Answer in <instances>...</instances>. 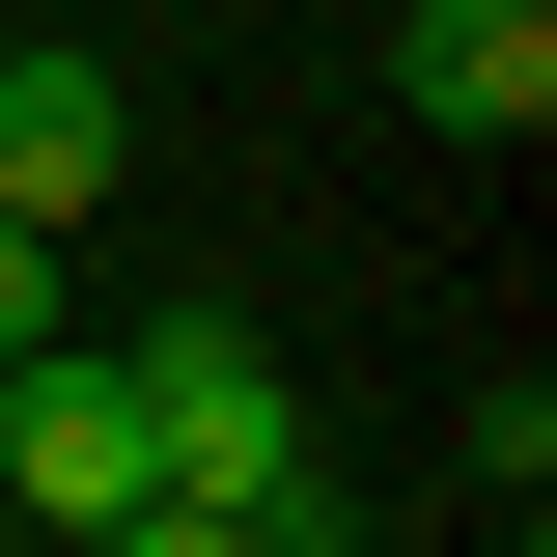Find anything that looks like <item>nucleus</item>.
<instances>
[{
  "label": "nucleus",
  "instance_id": "1",
  "mask_svg": "<svg viewBox=\"0 0 557 557\" xmlns=\"http://www.w3.org/2000/svg\"><path fill=\"white\" fill-rule=\"evenodd\" d=\"M112 362H139V474H168V502H223V530H251V502L307 474V391H278L251 307H139Z\"/></svg>",
  "mask_w": 557,
  "mask_h": 557
},
{
  "label": "nucleus",
  "instance_id": "2",
  "mask_svg": "<svg viewBox=\"0 0 557 557\" xmlns=\"http://www.w3.org/2000/svg\"><path fill=\"white\" fill-rule=\"evenodd\" d=\"M139 502H168V474H139V362L112 335H28V362H0V530H139Z\"/></svg>",
  "mask_w": 557,
  "mask_h": 557
},
{
  "label": "nucleus",
  "instance_id": "3",
  "mask_svg": "<svg viewBox=\"0 0 557 557\" xmlns=\"http://www.w3.org/2000/svg\"><path fill=\"white\" fill-rule=\"evenodd\" d=\"M112 168H139V84H112V57H0V223H57V251H84Z\"/></svg>",
  "mask_w": 557,
  "mask_h": 557
},
{
  "label": "nucleus",
  "instance_id": "4",
  "mask_svg": "<svg viewBox=\"0 0 557 557\" xmlns=\"http://www.w3.org/2000/svg\"><path fill=\"white\" fill-rule=\"evenodd\" d=\"M391 84H418V139H530L557 112V0H418Z\"/></svg>",
  "mask_w": 557,
  "mask_h": 557
},
{
  "label": "nucleus",
  "instance_id": "5",
  "mask_svg": "<svg viewBox=\"0 0 557 557\" xmlns=\"http://www.w3.org/2000/svg\"><path fill=\"white\" fill-rule=\"evenodd\" d=\"M28 335H84V307H57V223H0V362H28Z\"/></svg>",
  "mask_w": 557,
  "mask_h": 557
},
{
  "label": "nucleus",
  "instance_id": "6",
  "mask_svg": "<svg viewBox=\"0 0 557 557\" xmlns=\"http://www.w3.org/2000/svg\"><path fill=\"white\" fill-rule=\"evenodd\" d=\"M84 557H251V530H223V502H139V530H84Z\"/></svg>",
  "mask_w": 557,
  "mask_h": 557
},
{
  "label": "nucleus",
  "instance_id": "7",
  "mask_svg": "<svg viewBox=\"0 0 557 557\" xmlns=\"http://www.w3.org/2000/svg\"><path fill=\"white\" fill-rule=\"evenodd\" d=\"M0 557H28V530H0Z\"/></svg>",
  "mask_w": 557,
  "mask_h": 557
}]
</instances>
